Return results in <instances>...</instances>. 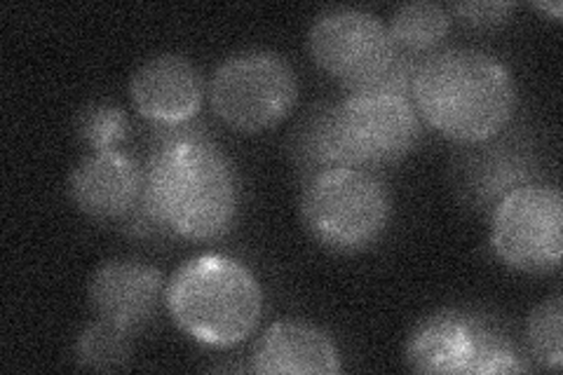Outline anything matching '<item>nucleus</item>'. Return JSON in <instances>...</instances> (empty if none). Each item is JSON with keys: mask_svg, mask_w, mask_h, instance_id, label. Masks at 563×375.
<instances>
[{"mask_svg": "<svg viewBox=\"0 0 563 375\" xmlns=\"http://www.w3.org/2000/svg\"><path fill=\"white\" fill-rule=\"evenodd\" d=\"M141 165L139 207L169 235L190 242L223 238L238 217V176L202 122L151 124Z\"/></svg>", "mask_w": 563, "mask_h": 375, "instance_id": "obj_1", "label": "nucleus"}, {"mask_svg": "<svg viewBox=\"0 0 563 375\" xmlns=\"http://www.w3.org/2000/svg\"><path fill=\"white\" fill-rule=\"evenodd\" d=\"M411 101L434 132L457 144H486L512 120L517 85L512 70L488 52L434 49L418 64Z\"/></svg>", "mask_w": 563, "mask_h": 375, "instance_id": "obj_2", "label": "nucleus"}, {"mask_svg": "<svg viewBox=\"0 0 563 375\" xmlns=\"http://www.w3.org/2000/svg\"><path fill=\"white\" fill-rule=\"evenodd\" d=\"M174 324L192 341L225 350L250 338L261 321L263 291L246 265L205 254L186 261L167 284Z\"/></svg>", "mask_w": 563, "mask_h": 375, "instance_id": "obj_3", "label": "nucleus"}, {"mask_svg": "<svg viewBox=\"0 0 563 375\" xmlns=\"http://www.w3.org/2000/svg\"><path fill=\"white\" fill-rule=\"evenodd\" d=\"M301 217L317 244L336 254H360L390 223V195L368 169H324L303 181Z\"/></svg>", "mask_w": 563, "mask_h": 375, "instance_id": "obj_4", "label": "nucleus"}, {"mask_svg": "<svg viewBox=\"0 0 563 375\" xmlns=\"http://www.w3.org/2000/svg\"><path fill=\"white\" fill-rule=\"evenodd\" d=\"M407 364L416 373L509 375L523 373L509 335L484 315L442 310L422 319L407 343Z\"/></svg>", "mask_w": 563, "mask_h": 375, "instance_id": "obj_5", "label": "nucleus"}, {"mask_svg": "<svg viewBox=\"0 0 563 375\" xmlns=\"http://www.w3.org/2000/svg\"><path fill=\"white\" fill-rule=\"evenodd\" d=\"M209 103L228 128L256 134L285 120L298 95L289 62L271 49H244L223 59L209 80Z\"/></svg>", "mask_w": 563, "mask_h": 375, "instance_id": "obj_6", "label": "nucleus"}, {"mask_svg": "<svg viewBox=\"0 0 563 375\" xmlns=\"http://www.w3.org/2000/svg\"><path fill=\"white\" fill-rule=\"evenodd\" d=\"M490 244L496 256L528 275H548L563 256V198L559 188L523 184L493 207Z\"/></svg>", "mask_w": 563, "mask_h": 375, "instance_id": "obj_7", "label": "nucleus"}, {"mask_svg": "<svg viewBox=\"0 0 563 375\" xmlns=\"http://www.w3.org/2000/svg\"><path fill=\"white\" fill-rule=\"evenodd\" d=\"M333 120L347 167L399 163L420 141L422 124L409 97L385 92H347L333 103Z\"/></svg>", "mask_w": 563, "mask_h": 375, "instance_id": "obj_8", "label": "nucleus"}, {"mask_svg": "<svg viewBox=\"0 0 563 375\" xmlns=\"http://www.w3.org/2000/svg\"><path fill=\"white\" fill-rule=\"evenodd\" d=\"M308 45L314 64L347 92L376 82L397 52L378 16L357 8H331L317 14Z\"/></svg>", "mask_w": 563, "mask_h": 375, "instance_id": "obj_9", "label": "nucleus"}, {"mask_svg": "<svg viewBox=\"0 0 563 375\" xmlns=\"http://www.w3.org/2000/svg\"><path fill=\"white\" fill-rule=\"evenodd\" d=\"M165 291V277L157 267L132 258H118L103 263L92 275L87 298L99 319L134 333L151 324Z\"/></svg>", "mask_w": 563, "mask_h": 375, "instance_id": "obj_10", "label": "nucleus"}, {"mask_svg": "<svg viewBox=\"0 0 563 375\" xmlns=\"http://www.w3.org/2000/svg\"><path fill=\"white\" fill-rule=\"evenodd\" d=\"M130 97L136 113L151 124H184L202 109L205 80L188 57L157 55L136 68Z\"/></svg>", "mask_w": 563, "mask_h": 375, "instance_id": "obj_11", "label": "nucleus"}, {"mask_svg": "<svg viewBox=\"0 0 563 375\" xmlns=\"http://www.w3.org/2000/svg\"><path fill=\"white\" fill-rule=\"evenodd\" d=\"M141 165L122 151H92L70 172L68 195L95 221H122L141 195Z\"/></svg>", "mask_w": 563, "mask_h": 375, "instance_id": "obj_12", "label": "nucleus"}, {"mask_svg": "<svg viewBox=\"0 0 563 375\" xmlns=\"http://www.w3.org/2000/svg\"><path fill=\"white\" fill-rule=\"evenodd\" d=\"M341 354L331 338L306 321H277L261 335L252 371L263 375H333Z\"/></svg>", "mask_w": 563, "mask_h": 375, "instance_id": "obj_13", "label": "nucleus"}, {"mask_svg": "<svg viewBox=\"0 0 563 375\" xmlns=\"http://www.w3.org/2000/svg\"><path fill=\"white\" fill-rule=\"evenodd\" d=\"M467 178L463 190L470 195V202L486 207L500 202L509 190L533 181V163L526 153L512 151L507 144L484 148L474 155L467 165Z\"/></svg>", "mask_w": 563, "mask_h": 375, "instance_id": "obj_14", "label": "nucleus"}, {"mask_svg": "<svg viewBox=\"0 0 563 375\" xmlns=\"http://www.w3.org/2000/svg\"><path fill=\"white\" fill-rule=\"evenodd\" d=\"M291 157L303 178L324 169L347 167L336 120H333V103L317 106L301 120L291 139Z\"/></svg>", "mask_w": 563, "mask_h": 375, "instance_id": "obj_15", "label": "nucleus"}, {"mask_svg": "<svg viewBox=\"0 0 563 375\" xmlns=\"http://www.w3.org/2000/svg\"><path fill=\"white\" fill-rule=\"evenodd\" d=\"M451 31V12L432 3V0H416L395 10L387 33H390L397 52L411 57H428L442 45Z\"/></svg>", "mask_w": 563, "mask_h": 375, "instance_id": "obj_16", "label": "nucleus"}, {"mask_svg": "<svg viewBox=\"0 0 563 375\" xmlns=\"http://www.w3.org/2000/svg\"><path fill=\"white\" fill-rule=\"evenodd\" d=\"M132 356V331L99 319L76 341V364L82 368L111 371L128 364Z\"/></svg>", "mask_w": 563, "mask_h": 375, "instance_id": "obj_17", "label": "nucleus"}, {"mask_svg": "<svg viewBox=\"0 0 563 375\" xmlns=\"http://www.w3.org/2000/svg\"><path fill=\"white\" fill-rule=\"evenodd\" d=\"M128 132V113L109 101L85 106L76 118V134L90 151H118Z\"/></svg>", "mask_w": 563, "mask_h": 375, "instance_id": "obj_18", "label": "nucleus"}, {"mask_svg": "<svg viewBox=\"0 0 563 375\" xmlns=\"http://www.w3.org/2000/svg\"><path fill=\"white\" fill-rule=\"evenodd\" d=\"M528 348L544 366L559 371L563 364V300L554 294L533 310L528 319Z\"/></svg>", "mask_w": 563, "mask_h": 375, "instance_id": "obj_19", "label": "nucleus"}, {"mask_svg": "<svg viewBox=\"0 0 563 375\" xmlns=\"http://www.w3.org/2000/svg\"><path fill=\"white\" fill-rule=\"evenodd\" d=\"M457 20L474 29H496L509 22V16L515 12V3L507 0H467V3H455L451 10Z\"/></svg>", "mask_w": 563, "mask_h": 375, "instance_id": "obj_20", "label": "nucleus"}, {"mask_svg": "<svg viewBox=\"0 0 563 375\" xmlns=\"http://www.w3.org/2000/svg\"><path fill=\"white\" fill-rule=\"evenodd\" d=\"M536 8L542 10V12H550L554 20H561V14H563V5L561 3H536Z\"/></svg>", "mask_w": 563, "mask_h": 375, "instance_id": "obj_21", "label": "nucleus"}]
</instances>
